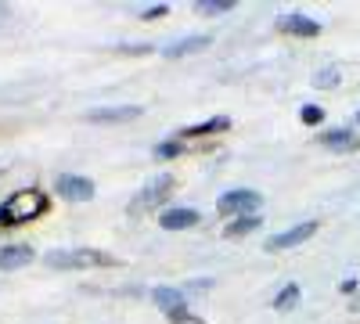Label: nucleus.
<instances>
[{
  "mask_svg": "<svg viewBox=\"0 0 360 324\" xmlns=\"http://www.w3.org/2000/svg\"><path fill=\"white\" fill-rule=\"evenodd\" d=\"M198 220H202L198 209H184V205H169V209L159 213V223H162L166 231H188V227H195Z\"/></svg>",
  "mask_w": 360,
  "mask_h": 324,
  "instance_id": "6e6552de",
  "label": "nucleus"
},
{
  "mask_svg": "<svg viewBox=\"0 0 360 324\" xmlns=\"http://www.w3.org/2000/svg\"><path fill=\"white\" fill-rule=\"evenodd\" d=\"M209 44H213V37H205V33L184 37V40H176V44L166 47V58H184V54H195V51H202V47H209Z\"/></svg>",
  "mask_w": 360,
  "mask_h": 324,
  "instance_id": "ddd939ff",
  "label": "nucleus"
},
{
  "mask_svg": "<svg viewBox=\"0 0 360 324\" xmlns=\"http://www.w3.org/2000/svg\"><path fill=\"white\" fill-rule=\"evenodd\" d=\"M353 119H356V127H360V108H356V115H353Z\"/></svg>",
  "mask_w": 360,
  "mask_h": 324,
  "instance_id": "5701e85b",
  "label": "nucleus"
},
{
  "mask_svg": "<svg viewBox=\"0 0 360 324\" xmlns=\"http://www.w3.org/2000/svg\"><path fill=\"white\" fill-rule=\"evenodd\" d=\"M141 105H112V108H90L86 112V123H127L137 119Z\"/></svg>",
  "mask_w": 360,
  "mask_h": 324,
  "instance_id": "0eeeda50",
  "label": "nucleus"
},
{
  "mask_svg": "<svg viewBox=\"0 0 360 324\" xmlns=\"http://www.w3.org/2000/svg\"><path fill=\"white\" fill-rule=\"evenodd\" d=\"M278 25L288 29L292 37H303V40H310V37L321 33V22H314V18H307V15H285V18H278Z\"/></svg>",
  "mask_w": 360,
  "mask_h": 324,
  "instance_id": "9d476101",
  "label": "nucleus"
},
{
  "mask_svg": "<svg viewBox=\"0 0 360 324\" xmlns=\"http://www.w3.org/2000/svg\"><path fill=\"white\" fill-rule=\"evenodd\" d=\"M25 263H33V249L29 245H0V271H18Z\"/></svg>",
  "mask_w": 360,
  "mask_h": 324,
  "instance_id": "9b49d317",
  "label": "nucleus"
},
{
  "mask_svg": "<svg viewBox=\"0 0 360 324\" xmlns=\"http://www.w3.org/2000/svg\"><path fill=\"white\" fill-rule=\"evenodd\" d=\"M321 144L324 148H332V152H356V134L339 127V130H324L321 134Z\"/></svg>",
  "mask_w": 360,
  "mask_h": 324,
  "instance_id": "f8f14e48",
  "label": "nucleus"
},
{
  "mask_svg": "<svg viewBox=\"0 0 360 324\" xmlns=\"http://www.w3.org/2000/svg\"><path fill=\"white\" fill-rule=\"evenodd\" d=\"M54 191L65 202H90L94 198V181H90V176H79V173H62L54 181Z\"/></svg>",
  "mask_w": 360,
  "mask_h": 324,
  "instance_id": "39448f33",
  "label": "nucleus"
},
{
  "mask_svg": "<svg viewBox=\"0 0 360 324\" xmlns=\"http://www.w3.org/2000/svg\"><path fill=\"white\" fill-rule=\"evenodd\" d=\"M202 288H213V278H198V281H188L184 292H202Z\"/></svg>",
  "mask_w": 360,
  "mask_h": 324,
  "instance_id": "412c9836",
  "label": "nucleus"
},
{
  "mask_svg": "<svg viewBox=\"0 0 360 324\" xmlns=\"http://www.w3.org/2000/svg\"><path fill=\"white\" fill-rule=\"evenodd\" d=\"M310 234H317V220H303V223H295L281 234H274V238L266 242V252H285V249H295V245H303L310 242Z\"/></svg>",
  "mask_w": 360,
  "mask_h": 324,
  "instance_id": "423d86ee",
  "label": "nucleus"
},
{
  "mask_svg": "<svg viewBox=\"0 0 360 324\" xmlns=\"http://www.w3.org/2000/svg\"><path fill=\"white\" fill-rule=\"evenodd\" d=\"M166 15V4H159V8H152V11H144V18H162Z\"/></svg>",
  "mask_w": 360,
  "mask_h": 324,
  "instance_id": "4be33fe9",
  "label": "nucleus"
},
{
  "mask_svg": "<svg viewBox=\"0 0 360 324\" xmlns=\"http://www.w3.org/2000/svg\"><path fill=\"white\" fill-rule=\"evenodd\" d=\"M299 299H303V288H299L295 281H288L278 296H274V310H281V313H285V310H295Z\"/></svg>",
  "mask_w": 360,
  "mask_h": 324,
  "instance_id": "2eb2a0df",
  "label": "nucleus"
},
{
  "mask_svg": "<svg viewBox=\"0 0 360 324\" xmlns=\"http://www.w3.org/2000/svg\"><path fill=\"white\" fill-rule=\"evenodd\" d=\"M169 191H173V176L169 173H162V176H155V181H148L137 195H134V209L141 213V209H155V205H162L166 198H169Z\"/></svg>",
  "mask_w": 360,
  "mask_h": 324,
  "instance_id": "20e7f679",
  "label": "nucleus"
},
{
  "mask_svg": "<svg viewBox=\"0 0 360 324\" xmlns=\"http://www.w3.org/2000/svg\"><path fill=\"white\" fill-rule=\"evenodd\" d=\"M259 223H263L259 213H252V216H234V220L224 227V234H227V238H245V234L259 231Z\"/></svg>",
  "mask_w": 360,
  "mask_h": 324,
  "instance_id": "4468645a",
  "label": "nucleus"
},
{
  "mask_svg": "<svg viewBox=\"0 0 360 324\" xmlns=\"http://www.w3.org/2000/svg\"><path fill=\"white\" fill-rule=\"evenodd\" d=\"M299 119H303L307 127H321L324 123V108L321 105H303L299 108Z\"/></svg>",
  "mask_w": 360,
  "mask_h": 324,
  "instance_id": "a211bd4d",
  "label": "nucleus"
},
{
  "mask_svg": "<svg viewBox=\"0 0 360 324\" xmlns=\"http://www.w3.org/2000/svg\"><path fill=\"white\" fill-rule=\"evenodd\" d=\"M335 83H339V69H335V65L324 69V72H317V86H321V91H332Z\"/></svg>",
  "mask_w": 360,
  "mask_h": 324,
  "instance_id": "aec40b11",
  "label": "nucleus"
},
{
  "mask_svg": "<svg viewBox=\"0 0 360 324\" xmlns=\"http://www.w3.org/2000/svg\"><path fill=\"white\" fill-rule=\"evenodd\" d=\"M0 15H4V8H0Z\"/></svg>",
  "mask_w": 360,
  "mask_h": 324,
  "instance_id": "b1692460",
  "label": "nucleus"
},
{
  "mask_svg": "<svg viewBox=\"0 0 360 324\" xmlns=\"http://www.w3.org/2000/svg\"><path fill=\"white\" fill-rule=\"evenodd\" d=\"M259 205H263V198L256 191H249V188H234V191H224L217 198V209L227 213V216H252Z\"/></svg>",
  "mask_w": 360,
  "mask_h": 324,
  "instance_id": "7ed1b4c3",
  "label": "nucleus"
},
{
  "mask_svg": "<svg viewBox=\"0 0 360 324\" xmlns=\"http://www.w3.org/2000/svg\"><path fill=\"white\" fill-rule=\"evenodd\" d=\"M184 296H188L184 288H169V285H159V288L152 292L155 306H159L166 317H169V313H176V310H184Z\"/></svg>",
  "mask_w": 360,
  "mask_h": 324,
  "instance_id": "1a4fd4ad",
  "label": "nucleus"
},
{
  "mask_svg": "<svg viewBox=\"0 0 360 324\" xmlns=\"http://www.w3.org/2000/svg\"><path fill=\"white\" fill-rule=\"evenodd\" d=\"M234 8V0H202V4H195L198 15H224Z\"/></svg>",
  "mask_w": 360,
  "mask_h": 324,
  "instance_id": "f3484780",
  "label": "nucleus"
},
{
  "mask_svg": "<svg viewBox=\"0 0 360 324\" xmlns=\"http://www.w3.org/2000/svg\"><path fill=\"white\" fill-rule=\"evenodd\" d=\"M231 127V119L227 115H217V119H209V123H198V127H191L188 134L191 137H202V134H220V130H227Z\"/></svg>",
  "mask_w": 360,
  "mask_h": 324,
  "instance_id": "dca6fc26",
  "label": "nucleus"
},
{
  "mask_svg": "<svg viewBox=\"0 0 360 324\" xmlns=\"http://www.w3.org/2000/svg\"><path fill=\"white\" fill-rule=\"evenodd\" d=\"M180 152H184V144H180V141H162L155 148V159H176Z\"/></svg>",
  "mask_w": 360,
  "mask_h": 324,
  "instance_id": "6ab92c4d",
  "label": "nucleus"
},
{
  "mask_svg": "<svg viewBox=\"0 0 360 324\" xmlns=\"http://www.w3.org/2000/svg\"><path fill=\"white\" fill-rule=\"evenodd\" d=\"M44 213V198L37 195V191H22V195H15L11 202H4L0 205V223H22V220H29V216H40Z\"/></svg>",
  "mask_w": 360,
  "mask_h": 324,
  "instance_id": "f03ea898",
  "label": "nucleus"
},
{
  "mask_svg": "<svg viewBox=\"0 0 360 324\" xmlns=\"http://www.w3.org/2000/svg\"><path fill=\"white\" fill-rule=\"evenodd\" d=\"M44 263L54 271H83V267H112L115 259L101 249H51Z\"/></svg>",
  "mask_w": 360,
  "mask_h": 324,
  "instance_id": "f257e3e1",
  "label": "nucleus"
}]
</instances>
